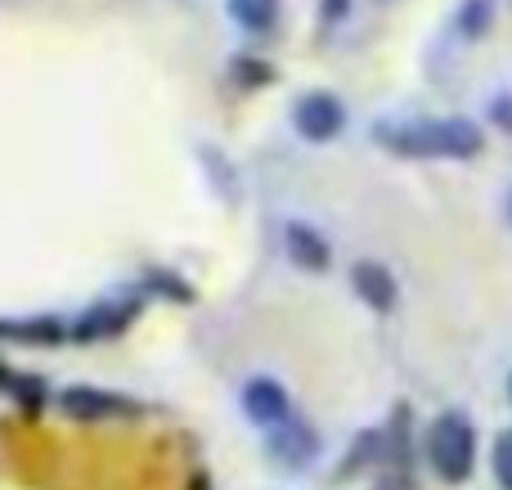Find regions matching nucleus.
I'll list each match as a JSON object with an SVG mask.
<instances>
[{
	"mask_svg": "<svg viewBox=\"0 0 512 490\" xmlns=\"http://www.w3.org/2000/svg\"><path fill=\"white\" fill-rule=\"evenodd\" d=\"M382 144H391L405 158H477L486 149V135L468 117H432V122H409V126H378Z\"/></svg>",
	"mask_w": 512,
	"mask_h": 490,
	"instance_id": "f257e3e1",
	"label": "nucleus"
},
{
	"mask_svg": "<svg viewBox=\"0 0 512 490\" xmlns=\"http://www.w3.org/2000/svg\"><path fill=\"white\" fill-rule=\"evenodd\" d=\"M427 459L441 473V482L459 486L472 477V464H477V428H472L468 414L450 410L427 428Z\"/></svg>",
	"mask_w": 512,
	"mask_h": 490,
	"instance_id": "f03ea898",
	"label": "nucleus"
},
{
	"mask_svg": "<svg viewBox=\"0 0 512 490\" xmlns=\"http://www.w3.org/2000/svg\"><path fill=\"white\" fill-rule=\"evenodd\" d=\"M292 126H297V135H306V140H333L337 131L346 126V108L337 95H328V90H310V95L297 99V108H292Z\"/></svg>",
	"mask_w": 512,
	"mask_h": 490,
	"instance_id": "7ed1b4c3",
	"label": "nucleus"
},
{
	"mask_svg": "<svg viewBox=\"0 0 512 490\" xmlns=\"http://www.w3.org/2000/svg\"><path fill=\"white\" fill-rule=\"evenodd\" d=\"M59 410L68 419H113V414H140V405H131L126 396L99 392V387H68L59 396Z\"/></svg>",
	"mask_w": 512,
	"mask_h": 490,
	"instance_id": "20e7f679",
	"label": "nucleus"
},
{
	"mask_svg": "<svg viewBox=\"0 0 512 490\" xmlns=\"http://www.w3.org/2000/svg\"><path fill=\"white\" fill-rule=\"evenodd\" d=\"M243 414L261 428H279V423H288V392L274 378H252L243 387Z\"/></svg>",
	"mask_w": 512,
	"mask_h": 490,
	"instance_id": "39448f33",
	"label": "nucleus"
},
{
	"mask_svg": "<svg viewBox=\"0 0 512 490\" xmlns=\"http://www.w3.org/2000/svg\"><path fill=\"white\" fill-rule=\"evenodd\" d=\"M270 459H279L283 468H306L310 459L319 455V437L306 428V423H279V428L270 432Z\"/></svg>",
	"mask_w": 512,
	"mask_h": 490,
	"instance_id": "423d86ee",
	"label": "nucleus"
},
{
	"mask_svg": "<svg viewBox=\"0 0 512 490\" xmlns=\"http://www.w3.org/2000/svg\"><path fill=\"white\" fill-rule=\"evenodd\" d=\"M351 284H355V293L373 306V311H391V306H396L400 288H396V279H391V270L378 266V261H355V266H351Z\"/></svg>",
	"mask_w": 512,
	"mask_h": 490,
	"instance_id": "0eeeda50",
	"label": "nucleus"
},
{
	"mask_svg": "<svg viewBox=\"0 0 512 490\" xmlns=\"http://www.w3.org/2000/svg\"><path fill=\"white\" fill-rule=\"evenodd\" d=\"M283 248H288V257L297 261L301 270H324L328 266L324 234H319L315 225H306V221H288V225H283Z\"/></svg>",
	"mask_w": 512,
	"mask_h": 490,
	"instance_id": "6e6552de",
	"label": "nucleus"
},
{
	"mask_svg": "<svg viewBox=\"0 0 512 490\" xmlns=\"http://www.w3.org/2000/svg\"><path fill=\"white\" fill-rule=\"evenodd\" d=\"M126 320H131V311H108V306H95V311L86 315V320L77 324V333L72 338H81V342H90V338H113V333H122L126 329Z\"/></svg>",
	"mask_w": 512,
	"mask_h": 490,
	"instance_id": "1a4fd4ad",
	"label": "nucleus"
},
{
	"mask_svg": "<svg viewBox=\"0 0 512 490\" xmlns=\"http://www.w3.org/2000/svg\"><path fill=\"white\" fill-rule=\"evenodd\" d=\"M230 14L252 32H265L274 23V14H279V0H230Z\"/></svg>",
	"mask_w": 512,
	"mask_h": 490,
	"instance_id": "9d476101",
	"label": "nucleus"
},
{
	"mask_svg": "<svg viewBox=\"0 0 512 490\" xmlns=\"http://www.w3.org/2000/svg\"><path fill=\"white\" fill-rule=\"evenodd\" d=\"M495 23V0H463L459 5V32L463 36H481Z\"/></svg>",
	"mask_w": 512,
	"mask_h": 490,
	"instance_id": "9b49d317",
	"label": "nucleus"
},
{
	"mask_svg": "<svg viewBox=\"0 0 512 490\" xmlns=\"http://www.w3.org/2000/svg\"><path fill=\"white\" fill-rule=\"evenodd\" d=\"M490 468H495L499 490H512V428H508V432H499L495 455H490Z\"/></svg>",
	"mask_w": 512,
	"mask_h": 490,
	"instance_id": "f8f14e48",
	"label": "nucleus"
},
{
	"mask_svg": "<svg viewBox=\"0 0 512 490\" xmlns=\"http://www.w3.org/2000/svg\"><path fill=\"white\" fill-rule=\"evenodd\" d=\"M490 122H495L499 131H512V95H508V90L490 99Z\"/></svg>",
	"mask_w": 512,
	"mask_h": 490,
	"instance_id": "ddd939ff",
	"label": "nucleus"
},
{
	"mask_svg": "<svg viewBox=\"0 0 512 490\" xmlns=\"http://www.w3.org/2000/svg\"><path fill=\"white\" fill-rule=\"evenodd\" d=\"M234 72H239V77H261V81H270V68H265V63H252V59H239V63H234Z\"/></svg>",
	"mask_w": 512,
	"mask_h": 490,
	"instance_id": "4468645a",
	"label": "nucleus"
},
{
	"mask_svg": "<svg viewBox=\"0 0 512 490\" xmlns=\"http://www.w3.org/2000/svg\"><path fill=\"white\" fill-rule=\"evenodd\" d=\"M346 9H351V0H324V14L333 18V23H337V18L346 14Z\"/></svg>",
	"mask_w": 512,
	"mask_h": 490,
	"instance_id": "2eb2a0df",
	"label": "nucleus"
},
{
	"mask_svg": "<svg viewBox=\"0 0 512 490\" xmlns=\"http://www.w3.org/2000/svg\"><path fill=\"white\" fill-rule=\"evenodd\" d=\"M504 207H508V221H512V189H508V203Z\"/></svg>",
	"mask_w": 512,
	"mask_h": 490,
	"instance_id": "dca6fc26",
	"label": "nucleus"
},
{
	"mask_svg": "<svg viewBox=\"0 0 512 490\" xmlns=\"http://www.w3.org/2000/svg\"><path fill=\"white\" fill-rule=\"evenodd\" d=\"M508 396H512V374H508Z\"/></svg>",
	"mask_w": 512,
	"mask_h": 490,
	"instance_id": "f3484780",
	"label": "nucleus"
}]
</instances>
